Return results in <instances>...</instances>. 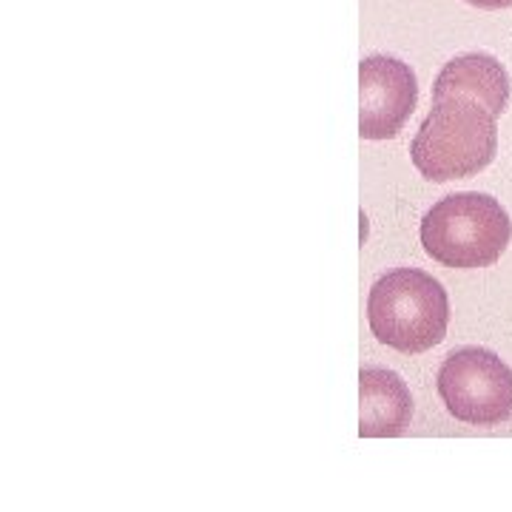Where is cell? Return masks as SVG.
<instances>
[{"label":"cell","mask_w":512,"mask_h":512,"mask_svg":"<svg viewBox=\"0 0 512 512\" xmlns=\"http://www.w3.org/2000/svg\"><path fill=\"white\" fill-rule=\"evenodd\" d=\"M493 111L470 97L433 100L410 146V160L424 180L450 183L476 177L495 160L498 126Z\"/></svg>","instance_id":"obj_1"},{"label":"cell","mask_w":512,"mask_h":512,"mask_svg":"<svg viewBox=\"0 0 512 512\" xmlns=\"http://www.w3.org/2000/svg\"><path fill=\"white\" fill-rule=\"evenodd\" d=\"M512 222L490 194L464 191L439 200L421 220V245L444 268H490L507 251Z\"/></svg>","instance_id":"obj_2"},{"label":"cell","mask_w":512,"mask_h":512,"mask_svg":"<svg viewBox=\"0 0 512 512\" xmlns=\"http://www.w3.org/2000/svg\"><path fill=\"white\" fill-rule=\"evenodd\" d=\"M367 322L373 336L399 353H424L447 336L450 302L439 279L419 268H396L370 288Z\"/></svg>","instance_id":"obj_3"},{"label":"cell","mask_w":512,"mask_h":512,"mask_svg":"<svg viewBox=\"0 0 512 512\" xmlns=\"http://www.w3.org/2000/svg\"><path fill=\"white\" fill-rule=\"evenodd\" d=\"M439 396L458 421L493 427L512 419V370L493 350L461 348L441 365Z\"/></svg>","instance_id":"obj_4"},{"label":"cell","mask_w":512,"mask_h":512,"mask_svg":"<svg viewBox=\"0 0 512 512\" xmlns=\"http://www.w3.org/2000/svg\"><path fill=\"white\" fill-rule=\"evenodd\" d=\"M510 74L487 52H467L453 57L433 83V100L444 97H470L495 117L510 106Z\"/></svg>","instance_id":"obj_7"},{"label":"cell","mask_w":512,"mask_h":512,"mask_svg":"<svg viewBox=\"0 0 512 512\" xmlns=\"http://www.w3.org/2000/svg\"><path fill=\"white\" fill-rule=\"evenodd\" d=\"M476 9H487V12H495V9H510L512 0H464Z\"/></svg>","instance_id":"obj_8"},{"label":"cell","mask_w":512,"mask_h":512,"mask_svg":"<svg viewBox=\"0 0 512 512\" xmlns=\"http://www.w3.org/2000/svg\"><path fill=\"white\" fill-rule=\"evenodd\" d=\"M413 419V399L399 373L367 367L359 373V436L393 439L404 436Z\"/></svg>","instance_id":"obj_6"},{"label":"cell","mask_w":512,"mask_h":512,"mask_svg":"<svg viewBox=\"0 0 512 512\" xmlns=\"http://www.w3.org/2000/svg\"><path fill=\"white\" fill-rule=\"evenodd\" d=\"M419 100L413 69L387 55L359 63V134L362 140H390L404 128Z\"/></svg>","instance_id":"obj_5"}]
</instances>
